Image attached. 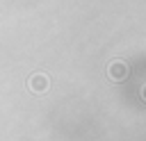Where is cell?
<instances>
[{"label": "cell", "instance_id": "6da1fadb", "mask_svg": "<svg viewBox=\"0 0 146 141\" xmlns=\"http://www.w3.org/2000/svg\"><path fill=\"white\" fill-rule=\"evenodd\" d=\"M128 75H130V68H128V64H125L123 59L110 61V66H107V77H110L112 82H125Z\"/></svg>", "mask_w": 146, "mask_h": 141}, {"label": "cell", "instance_id": "7a4b0ae2", "mask_svg": "<svg viewBox=\"0 0 146 141\" xmlns=\"http://www.w3.org/2000/svg\"><path fill=\"white\" fill-rule=\"evenodd\" d=\"M27 86H30V91H32V93H46V91H48V86H50V80H48V75H46V73H34V75H30Z\"/></svg>", "mask_w": 146, "mask_h": 141}, {"label": "cell", "instance_id": "3957f363", "mask_svg": "<svg viewBox=\"0 0 146 141\" xmlns=\"http://www.w3.org/2000/svg\"><path fill=\"white\" fill-rule=\"evenodd\" d=\"M141 98H144V100H146V84H144V86H141Z\"/></svg>", "mask_w": 146, "mask_h": 141}]
</instances>
